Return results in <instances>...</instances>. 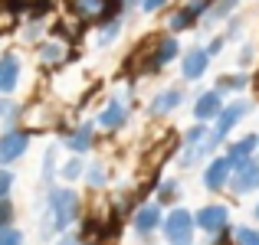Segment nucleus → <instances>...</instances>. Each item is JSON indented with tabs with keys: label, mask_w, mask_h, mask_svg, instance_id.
Returning a JSON list of instances; mask_svg holds the SVG:
<instances>
[{
	"label": "nucleus",
	"mask_w": 259,
	"mask_h": 245,
	"mask_svg": "<svg viewBox=\"0 0 259 245\" xmlns=\"http://www.w3.org/2000/svg\"><path fill=\"white\" fill-rule=\"evenodd\" d=\"M79 216V196L72 190H50V200H46V216L43 226H39V235L43 239H53L59 235L72 219Z\"/></svg>",
	"instance_id": "obj_1"
},
{
	"label": "nucleus",
	"mask_w": 259,
	"mask_h": 245,
	"mask_svg": "<svg viewBox=\"0 0 259 245\" xmlns=\"http://www.w3.org/2000/svg\"><path fill=\"white\" fill-rule=\"evenodd\" d=\"M161 235L167 245H194L197 239V226H194V213L184 206H174L161 222Z\"/></svg>",
	"instance_id": "obj_2"
},
{
	"label": "nucleus",
	"mask_w": 259,
	"mask_h": 245,
	"mask_svg": "<svg viewBox=\"0 0 259 245\" xmlns=\"http://www.w3.org/2000/svg\"><path fill=\"white\" fill-rule=\"evenodd\" d=\"M249 111H253V101H249V98H236V101H227V105H223V111L217 114L213 128H210V144H213V147H220L223 141H227L230 134H233V128L240 125V121L246 118Z\"/></svg>",
	"instance_id": "obj_3"
},
{
	"label": "nucleus",
	"mask_w": 259,
	"mask_h": 245,
	"mask_svg": "<svg viewBox=\"0 0 259 245\" xmlns=\"http://www.w3.org/2000/svg\"><path fill=\"white\" fill-rule=\"evenodd\" d=\"M217 147L210 144V128L207 125H194L187 134H184V147H181V167H194V163L213 157Z\"/></svg>",
	"instance_id": "obj_4"
},
{
	"label": "nucleus",
	"mask_w": 259,
	"mask_h": 245,
	"mask_svg": "<svg viewBox=\"0 0 259 245\" xmlns=\"http://www.w3.org/2000/svg\"><path fill=\"white\" fill-rule=\"evenodd\" d=\"M194 226L203 235H220L230 229V206L227 203H207L194 213Z\"/></svg>",
	"instance_id": "obj_5"
},
{
	"label": "nucleus",
	"mask_w": 259,
	"mask_h": 245,
	"mask_svg": "<svg viewBox=\"0 0 259 245\" xmlns=\"http://www.w3.org/2000/svg\"><path fill=\"white\" fill-rule=\"evenodd\" d=\"M210 7H213V0H190V4H184L181 10H174L171 17H167V30H171V33H181V30L197 26L210 13Z\"/></svg>",
	"instance_id": "obj_6"
},
{
	"label": "nucleus",
	"mask_w": 259,
	"mask_h": 245,
	"mask_svg": "<svg viewBox=\"0 0 259 245\" xmlns=\"http://www.w3.org/2000/svg\"><path fill=\"white\" fill-rule=\"evenodd\" d=\"M259 154V134H243V138H236V141H230L227 144V163L233 170H240L243 163H249Z\"/></svg>",
	"instance_id": "obj_7"
},
{
	"label": "nucleus",
	"mask_w": 259,
	"mask_h": 245,
	"mask_svg": "<svg viewBox=\"0 0 259 245\" xmlns=\"http://www.w3.org/2000/svg\"><path fill=\"white\" fill-rule=\"evenodd\" d=\"M230 176H233V167H230L227 157L220 154V157H210V160H207L200 180H203V187H207L210 193H220V190L230 187Z\"/></svg>",
	"instance_id": "obj_8"
},
{
	"label": "nucleus",
	"mask_w": 259,
	"mask_h": 245,
	"mask_svg": "<svg viewBox=\"0 0 259 245\" xmlns=\"http://www.w3.org/2000/svg\"><path fill=\"white\" fill-rule=\"evenodd\" d=\"M230 193L233 196H249L259 190V157H253L249 163H243L240 170H233V176H230Z\"/></svg>",
	"instance_id": "obj_9"
},
{
	"label": "nucleus",
	"mask_w": 259,
	"mask_h": 245,
	"mask_svg": "<svg viewBox=\"0 0 259 245\" xmlns=\"http://www.w3.org/2000/svg\"><path fill=\"white\" fill-rule=\"evenodd\" d=\"M161 222H164V209H161L158 203H141V206L135 209V216H132L135 235H141V239L151 235V232H158Z\"/></svg>",
	"instance_id": "obj_10"
},
{
	"label": "nucleus",
	"mask_w": 259,
	"mask_h": 245,
	"mask_svg": "<svg viewBox=\"0 0 259 245\" xmlns=\"http://www.w3.org/2000/svg\"><path fill=\"white\" fill-rule=\"evenodd\" d=\"M30 147V131H4L0 134V167L20 160Z\"/></svg>",
	"instance_id": "obj_11"
},
{
	"label": "nucleus",
	"mask_w": 259,
	"mask_h": 245,
	"mask_svg": "<svg viewBox=\"0 0 259 245\" xmlns=\"http://www.w3.org/2000/svg\"><path fill=\"white\" fill-rule=\"evenodd\" d=\"M223 95L217 92V88H207V92H200L197 95V101H194V118H197V125H207V121H217V114L223 111Z\"/></svg>",
	"instance_id": "obj_12"
},
{
	"label": "nucleus",
	"mask_w": 259,
	"mask_h": 245,
	"mask_svg": "<svg viewBox=\"0 0 259 245\" xmlns=\"http://www.w3.org/2000/svg\"><path fill=\"white\" fill-rule=\"evenodd\" d=\"M207 66H210L207 46H194V49H187V52H184V59H181V76L187 79V82H197V79L207 76Z\"/></svg>",
	"instance_id": "obj_13"
},
{
	"label": "nucleus",
	"mask_w": 259,
	"mask_h": 245,
	"mask_svg": "<svg viewBox=\"0 0 259 245\" xmlns=\"http://www.w3.org/2000/svg\"><path fill=\"white\" fill-rule=\"evenodd\" d=\"M118 0H72V10L79 13L82 23H92V20H108V13H115Z\"/></svg>",
	"instance_id": "obj_14"
},
{
	"label": "nucleus",
	"mask_w": 259,
	"mask_h": 245,
	"mask_svg": "<svg viewBox=\"0 0 259 245\" xmlns=\"http://www.w3.org/2000/svg\"><path fill=\"white\" fill-rule=\"evenodd\" d=\"M177 52H181V46H177L174 36H158V39H154V49H151V59H148V72L164 69L167 63L177 59Z\"/></svg>",
	"instance_id": "obj_15"
},
{
	"label": "nucleus",
	"mask_w": 259,
	"mask_h": 245,
	"mask_svg": "<svg viewBox=\"0 0 259 245\" xmlns=\"http://www.w3.org/2000/svg\"><path fill=\"white\" fill-rule=\"evenodd\" d=\"M181 101H184V92H181V88H164V92L154 95V101H151V108H148V111H151L154 118H164V114H171V111L181 108Z\"/></svg>",
	"instance_id": "obj_16"
},
{
	"label": "nucleus",
	"mask_w": 259,
	"mask_h": 245,
	"mask_svg": "<svg viewBox=\"0 0 259 245\" xmlns=\"http://www.w3.org/2000/svg\"><path fill=\"white\" fill-rule=\"evenodd\" d=\"M125 121H128V105H125V98H112V101L105 105V111L99 114V125L105 128V131H118Z\"/></svg>",
	"instance_id": "obj_17"
},
{
	"label": "nucleus",
	"mask_w": 259,
	"mask_h": 245,
	"mask_svg": "<svg viewBox=\"0 0 259 245\" xmlns=\"http://www.w3.org/2000/svg\"><path fill=\"white\" fill-rule=\"evenodd\" d=\"M20 82V59L17 56H4L0 59V92L10 95Z\"/></svg>",
	"instance_id": "obj_18"
},
{
	"label": "nucleus",
	"mask_w": 259,
	"mask_h": 245,
	"mask_svg": "<svg viewBox=\"0 0 259 245\" xmlns=\"http://www.w3.org/2000/svg\"><path fill=\"white\" fill-rule=\"evenodd\" d=\"M253 85V76L246 72H233V76H220L217 79V92L220 95H230V92H243V88Z\"/></svg>",
	"instance_id": "obj_19"
},
{
	"label": "nucleus",
	"mask_w": 259,
	"mask_h": 245,
	"mask_svg": "<svg viewBox=\"0 0 259 245\" xmlns=\"http://www.w3.org/2000/svg\"><path fill=\"white\" fill-rule=\"evenodd\" d=\"M66 144H69V151H72V154H85L89 147H92V125L76 128V131L66 138Z\"/></svg>",
	"instance_id": "obj_20"
},
{
	"label": "nucleus",
	"mask_w": 259,
	"mask_h": 245,
	"mask_svg": "<svg viewBox=\"0 0 259 245\" xmlns=\"http://www.w3.org/2000/svg\"><path fill=\"white\" fill-rule=\"evenodd\" d=\"M177 200H181V183L177 180H161L158 187V206H177Z\"/></svg>",
	"instance_id": "obj_21"
},
{
	"label": "nucleus",
	"mask_w": 259,
	"mask_h": 245,
	"mask_svg": "<svg viewBox=\"0 0 259 245\" xmlns=\"http://www.w3.org/2000/svg\"><path fill=\"white\" fill-rule=\"evenodd\" d=\"M66 56H69V52H66L63 43H43V46H39V59H43L46 66H59Z\"/></svg>",
	"instance_id": "obj_22"
},
{
	"label": "nucleus",
	"mask_w": 259,
	"mask_h": 245,
	"mask_svg": "<svg viewBox=\"0 0 259 245\" xmlns=\"http://www.w3.org/2000/svg\"><path fill=\"white\" fill-rule=\"evenodd\" d=\"M233 245H259V226H233Z\"/></svg>",
	"instance_id": "obj_23"
},
{
	"label": "nucleus",
	"mask_w": 259,
	"mask_h": 245,
	"mask_svg": "<svg viewBox=\"0 0 259 245\" xmlns=\"http://www.w3.org/2000/svg\"><path fill=\"white\" fill-rule=\"evenodd\" d=\"M118 30H121V23H118V20H108V23L102 26V33H99V46H108L115 36H118Z\"/></svg>",
	"instance_id": "obj_24"
},
{
	"label": "nucleus",
	"mask_w": 259,
	"mask_h": 245,
	"mask_svg": "<svg viewBox=\"0 0 259 245\" xmlns=\"http://www.w3.org/2000/svg\"><path fill=\"white\" fill-rule=\"evenodd\" d=\"M0 245H23V235H20L13 226H4L0 229Z\"/></svg>",
	"instance_id": "obj_25"
},
{
	"label": "nucleus",
	"mask_w": 259,
	"mask_h": 245,
	"mask_svg": "<svg viewBox=\"0 0 259 245\" xmlns=\"http://www.w3.org/2000/svg\"><path fill=\"white\" fill-rule=\"evenodd\" d=\"M10 187H13V173H10V170H4V167H0V200H7Z\"/></svg>",
	"instance_id": "obj_26"
},
{
	"label": "nucleus",
	"mask_w": 259,
	"mask_h": 245,
	"mask_svg": "<svg viewBox=\"0 0 259 245\" xmlns=\"http://www.w3.org/2000/svg\"><path fill=\"white\" fill-rule=\"evenodd\" d=\"M79 173H82V160H69V163H66V167H63V176H66V180H76V176Z\"/></svg>",
	"instance_id": "obj_27"
},
{
	"label": "nucleus",
	"mask_w": 259,
	"mask_h": 245,
	"mask_svg": "<svg viewBox=\"0 0 259 245\" xmlns=\"http://www.w3.org/2000/svg\"><path fill=\"white\" fill-rule=\"evenodd\" d=\"M89 183H92V187H102V183H105V167H102V163H95V167L89 170Z\"/></svg>",
	"instance_id": "obj_28"
},
{
	"label": "nucleus",
	"mask_w": 259,
	"mask_h": 245,
	"mask_svg": "<svg viewBox=\"0 0 259 245\" xmlns=\"http://www.w3.org/2000/svg\"><path fill=\"white\" fill-rule=\"evenodd\" d=\"M10 219H13V206H10L7 200H0V229L10 226Z\"/></svg>",
	"instance_id": "obj_29"
},
{
	"label": "nucleus",
	"mask_w": 259,
	"mask_h": 245,
	"mask_svg": "<svg viewBox=\"0 0 259 245\" xmlns=\"http://www.w3.org/2000/svg\"><path fill=\"white\" fill-rule=\"evenodd\" d=\"M253 59H256V46H243V52H240V66L246 69V66H253Z\"/></svg>",
	"instance_id": "obj_30"
},
{
	"label": "nucleus",
	"mask_w": 259,
	"mask_h": 245,
	"mask_svg": "<svg viewBox=\"0 0 259 245\" xmlns=\"http://www.w3.org/2000/svg\"><path fill=\"white\" fill-rule=\"evenodd\" d=\"M0 118L13 121V118H17V105H13V101H4V98H0Z\"/></svg>",
	"instance_id": "obj_31"
},
{
	"label": "nucleus",
	"mask_w": 259,
	"mask_h": 245,
	"mask_svg": "<svg viewBox=\"0 0 259 245\" xmlns=\"http://www.w3.org/2000/svg\"><path fill=\"white\" fill-rule=\"evenodd\" d=\"M223 46H227V36H213V39H210V46H207V52H210V59H213V56H217V52H220V49H223Z\"/></svg>",
	"instance_id": "obj_32"
},
{
	"label": "nucleus",
	"mask_w": 259,
	"mask_h": 245,
	"mask_svg": "<svg viewBox=\"0 0 259 245\" xmlns=\"http://www.w3.org/2000/svg\"><path fill=\"white\" fill-rule=\"evenodd\" d=\"M13 7H30V10H39V7H46L50 0H10Z\"/></svg>",
	"instance_id": "obj_33"
},
{
	"label": "nucleus",
	"mask_w": 259,
	"mask_h": 245,
	"mask_svg": "<svg viewBox=\"0 0 259 245\" xmlns=\"http://www.w3.org/2000/svg\"><path fill=\"white\" fill-rule=\"evenodd\" d=\"M164 4H167V0H145V4H141V7H145L148 13H154V10H161V7H164Z\"/></svg>",
	"instance_id": "obj_34"
},
{
	"label": "nucleus",
	"mask_w": 259,
	"mask_h": 245,
	"mask_svg": "<svg viewBox=\"0 0 259 245\" xmlns=\"http://www.w3.org/2000/svg\"><path fill=\"white\" fill-rule=\"evenodd\" d=\"M56 245H76V239H69V235H63V239H59Z\"/></svg>",
	"instance_id": "obj_35"
},
{
	"label": "nucleus",
	"mask_w": 259,
	"mask_h": 245,
	"mask_svg": "<svg viewBox=\"0 0 259 245\" xmlns=\"http://www.w3.org/2000/svg\"><path fill=\"white\" fill-rule=\"evenodd\" d=\"M253 219L259 222V203H256V206H253Z\"/></svg>",
	"instance_id": "obj_36"
},
{
	"label": "nucleus",
	"mask_w": 259,
	"mask_h": 245,
	"mask_svg": "<svg viewBox=\"0 0 259 245\" xmlns=\"http://www.w3.org/2000/svg\"><path fill=\"white\" fill-rule=\"evenodd\" d=\"M128 4H145V0H128Z\"/></svg>",
	"instance_id": "obj_37"
},
{
	"label": "nucleus",
	"mask_w": 259,
	"mask_h": 245,
	"mask_svg": "<svg viewBox=\"0 0 259 245\" xmlns=\"http://www.w3.org/2000/svg\"><path fill=\"white\" fill-rule=\"evenodd\" d=\"M236 4H240V0H236Z\"/></svg>",
	"instance_id": "obj_38"
},
{
	"label": "nucleus",
	"mask_w": 259,
	"mask_h": 245,
	"mask_svg": "<svg viewBox=\"0 0 259 245\" xmlns=\"http://www.w3.org/2000/svg\"><path fill=\"white\" fill-rule=\"evenodd\" d=\"M256 157H259V154H256Z\"/></svg>",
	"instance_id": "obj_39"
}]
</instances>
